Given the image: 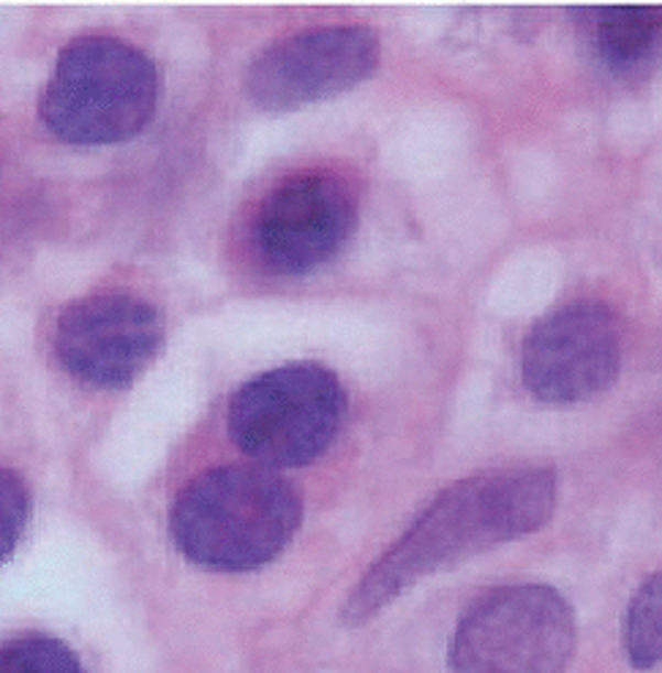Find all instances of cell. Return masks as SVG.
<instances>
[{
	"mask_svg": "<svg viewBox=\"0 0 662 673\" xmlns=\"http://www.w3.org/2000/svg\"><path fill=\"white\" fill-rule=\"evenodd\" d=\"M164 341L159 311L142 297L104 292L74 301L55 327V355L79 382L123 388L134 382Z\"/></svg>",
	"mask_w": 662,
	"mask_h": 673,
	"instance_id": "9c48e42d",
	"label": "cell"
},
{
	"mask_svg": "<svg viewBox=\"0 0 662 673\" xmlns=\"http://www.w3.org/2000/svg\"><path fill=\"white\" fill-rule=\"evenodd\" d=\"M573 654V608L543 584L486 595L460 617L451 641L456 673H564Z\"/></svg>",
	"mask_w": 662,
	"mask_h": 673,
	"instance_id": "5b68a950",
	"label": "cell"
},
{
	"mask_svg": "<svg viewBox=\"0 0 662 673\" xmlns=\"http://www.w3.org/2000/svg\"><path fill=\"white\" fill-rule=\"evenodd\" d=\"M347 412V393L322 362H286L246 382L229 404V434L254 462L273 469L322 456Z\"/></svg>",
	"mask_w": 662,
	"mask_h": 673,
	"instance_id": "277c9868",
	"label": "cell"
},
{
	"mask_svg": "<svg viewBox=\"0 0 662 673\" xmlns=\"http://www.w3.org/2000/svg\"><path fill=\"white\" fill-rule=\"evenodd\" d=\"M0 673H85V669L57 638L28 636L0 647Z\"/></svg>",
	"mask_w": 662,
	"mask_h": 673,
	"instance_id": "7c38bea8",
	"label": "cell"
},
{
	"mask_svg": "<svg viewBox=\"0 0 662 673\" xmlns=\"http://www.w3.org/2000/svg\"><path fill=\"white\" fill-rule=\"evenodd\" d=\"M357 188L330 170H306L270 188L251 221L259 262L279 275H306L330 262L352 238Z\"/></svg>",
	"mask_w": 662,
	"mask_h": 673,
	"instance_id": "8992f818",
	"label": "cell"
},
{
	"mask_svg": "<svg viewBox=\"0 0 662 673\" xmlns=\"http://www.w3.org/2000/svg\"><path fill=\"white\" fill-rule=\"evenodd\" d=\"M660 575H652L632 600L625 625V647L636 669L658 665L662 652V606H660Z\"/></svg>",
	"mask_w": 662,
	"mask_h": 673,
	"instance_id": "8fae6325",
	"label": "cell"
},
{
	"mask_svg": "<svg viewBox=\"0 0 662 673\" xmlns=\"http://www.w3.org/2000/svg\"><path fill=\"white\" fill-rule=\"evenodd\" d=\"M621 344V322L606 303H567L529 330L521 349L523 382L549 404L600 395L619 377Z\"/></svg>",
	"mask_w": 662,
	"mask_h": 673,
	"instance_id": "52a82bcc",
	"label": "cell"
},
{
	"mask_svg": "<svg viewBox=\"0 0 662 673\" xmlns=\"http://www.w3.org/2000/svg\"><path fill=\"white\" fill-rule=\"evenodd\" d=\"M595 47L614 74H632L647 66L660 47L658 6H606L592 20Z\"/></svg>",
	"mask_w": 662,
	"mask_h": 673,
	"instance_id": "30bf717a",
	"label": "cell"
},
{
	"mask_svg": "<svg viewBox=\"0 0 662 673\" xmlns=\"http://www.w3.org/2000/svg\"><path fill=\"white\" fill-rule=\"evenodd\" d=\"M554 510L556 475L549 469H497L464 477L442 491L362 575L344 619L349 625L373 619L425 575L538 532Z\"/></svg>",
	"mask_w": 662,
	"mask_h": 673,
	"instance_id": "6da1fadb",
	"label": "cell"
},
{
	"mask_svg": "<svg viewBox=\"0 0 662 673\" xmlns=\"http://www.w3.org/2000/svg\"><path fill=\"white\" fill-rule=\"evenodd\" d=\"M159 104V72L142 50L85 36L57 55L42 118L68 145H115L140 134Z\"/></svg>",
	"mask_w": 662,
	"mask_h": 673,
	"instance_id": "3957f363",
	"label": "cell"
},
{
	"mask_svg": "<svg viewBox=\"0 0 662 673\" xmlns=\"http://www.w3.org/2000/svg\"><path fill=\"white\" fill-rule=\"evenodd\" d=\"M382 57L379 36L362 25H330L275 42L246 72V94L259 109L308 107L352 90Z\"/></svg>",
	"mask_w": 662,
	"mask_h": 673,
	"instance_id": "ba28073f",
	"label": "cell"
},
{
	"mask_svg": "<svg viewBox=\"0 0 662 673\" xmlns=\"http://www.w3.org/2000/svg\"><path fill=\"white\" fill-rule=\"evenodd\" d=\"M301 521L303 502L284 477L259 466H218L177 493L170 529L197 567L249 573L275 560Z\"/></svg>",
	"mask_w": 662,
	"mask_h": 673,
	"instance_id": "7a4b0ae2",
	"label": "cell"
},
{
	"mask_svg": "<svg viewBox=\"0 0 662 673\" xmlns=\"http://www.w3.org/2000/svg\"><path fill=\"white\" fill-rule=\"evenodd\" d=\"M28 513H31V497H28L25 482L17 471L0 466V562L9 560V554L20 543Z\"/></svg>",
	"mask_w": 662,
	"mask_h": 673,
	"instance_id": "4fadbf2b",
	"label": "cell"
}]
</instances>
